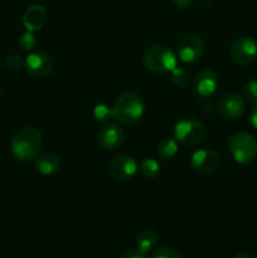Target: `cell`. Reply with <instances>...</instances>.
<instances>
[{"label":"cell","mask_w":257,"mask_h":258,"mask_svg":"<svg viewBox=\"0 0 257 258\" xmlns=\"http://www.w3.org/2000/svg\"><path fill=\"white\" fill-rule=\"evenodd\" d=\"M92 115L97 122H106L112 117V107H108L105 103H98L93 108Z\"/></svg>","instance_id":"cell-20"},{"label":"cell","mask_w":257,"mask_h":258,"mask_svg":"<svg viewBox=\"0 0 257 258\" xmlns=\"http://www.w3.org/2000/svg\"><path fill=\"white\" fill-rule=\"evenodd\" d=\"M7 67L10 71H20L22 68L25 67V59H23L20 55L13 54L8 57L7 59Z\"/></svg>","instance_id":"cell-24"},{"label":"cell","mask_w":257,"mask_h":258,"mask_svg":"<svg viewBox=\"0 0 257 258\" xmlns=\"http://www.w3.org/2000/svg\"><path fill=\"white\" fill-rule=\"evenodd\" d=\"M43 146V135L33 126L23 127L13 136L10 149L15 159L20 161H30L37 158Z\"/></svg>","instance_id":"cell-1"},{"label":"cell","mask_w":257,"mask_h":258,"mask_svg":"<svg viewBox=\"0 0 257 258\" xmlns=\"http://www.w3.org/2000/svg\"><path fill=\"white\" fill-rule=\"evenodd\" d=\"M45 18H47L45 8L40 4H34L25 10L23 15V25L29 32H38L44 27Z\"/></svg>","instance_id":"cell-14"},{"label":"cell","mask_w":257,"mask_h":258,"mask_svg":"<svg viewBox=\"0 0 257 258\" xmlns=\"http://www.w3.org/2000/svg\"><path fill=\"white\" fill-rule=\"evenodd\" d=\"M138 171V161L128 155H118L111 160L108 173L115 180H130Z\"/></svg>","instance_id":"cell-11"},{"label":"cell","mask_w":257,"mask_h":258,"mask_svg":"<svg viewBox=\"0 0 257 258\" xmlns=\"http://www.w3.org/2000/svg\"><path fill=\"white\" fill-rule=\"evenodd\" d=\"M217 87H218V77L217 73L213 70H206L199 71L196 75L193 80V88L194 95L201 100H208L212 96L216 93Z\"/></svg>","instance_id":"cell-7"},{"label":"cell","mask_w":257,"mask_h":258,"mask_svg":"<svg viewBox=\"0 0 257 258\" xmlns=\"http://www.w3.org/2000/svg\"><path fill=\"white\" fill-rule=\"evenodd\" d=\"M118 258H148V256L139 249H131V251L123 252Z\"/></svg>","instance_id":"cell-25"},{"label":"cell","mask_w":257,"mask_h":258,"mask_svg":"<svg viewBox=\"0 0 257 258\" xmlns=\"http://www.w3.org/2000/svg\"><path fill=\"white\" fill-rule=\"evenodd\" d=\"M170 80L171 83H173L175 87L178 88H186L189 86V82H190V75L186 70L180 67H175L173 71H171Z\"/></svg>","instance_id":"cell-19"},{"label":"cell","mask_w":257,"mask_h":258,"mask_svg":"<svg viewBox=\"0 0 257 258\" xmlns=\"http://www.w3.org/2000/svg\"><path fill=\"white\" fill-rule=\"evenodd\" d=\"M60 168V161L54 154H43L35 160V169L42 175H53Z\"/></svg>","instance_id":"cell-15"},{"label":"cell","mask_w":257,"mask_h":258,"mask_svg":"<svg viewBox=\"0 0 257 258\" xmlns=\"http://www.w3.org/2000/svg\"><path fill=\"white\" fill-rule=\"evenodd\" d=\"M158 155L163 160H170L178 154L179 146L178 141L173 138H164L158 144Z\"/></svg>","instance_id":"cell-17"},{"label":"cell","mask_w":257,"mask_h":258,"mask_svg":"<svg viewBox=\"0 0 257 258\" xmlns=\"http://www.w3.org/2000/svg\"><path fill=\"white\" fill-rule=\"evenodd\" d=\"M153 258H180V254L171 247H159L155 252H154Z\"/></svg>","instance_id":"cell-23"},{"label":"cell","mask_w":257,"mask_h":258,"mask_svg":"<svg viewBox=\"0 0 257 258\" xmlns=\"http://www.w3.org/2000/svg\"><path fill=\"white\" fill-rule=\"evenodd\" d=\"M143 62L149 71L155 73L171 72L178 64V57L170 47L164 44L151 45L145 50Z\"/></svg>","instance_id":"cell-3"},{"label":"cell","mask_w":257,"mask_h":258,"mask_svg":"<svg viewBox=\"0 0 257 258\" xmlns=\"http://www.w3.org/2000/svg\"><path fill=\"white\" fill-rule=\"evenodd\" d=\"M174 136L178 143L186 146H194L204 139L206 127L196 117L181 118L174 126Z\"/></svg>","instance_id":"cell-5"},{"label":"cell","mask_w":257,"mask_h":258,"mask_svg":"<svg viewBox=\"0 0 257 258\" xmlns=\"http://www.w3.org/2000/svg\"><path fill=\"white\" fill-rule=\"evenodd\" d=\"M145 105L140 96L133 91H125L116 98L112 106V117L123 125H133L143 118Z\"/></svg>","instance_id":"cell-2"},{"label":"cell","mask_w":257,"mask_h":258,"mask_svg":"<svg viewBox=\"0 0 257 258\" xmlns=\"http://www.w3.org/2000/svg\"><path fill=\"white\" fill-rule=\"evenodd\" d=\"M243 95L247 101L257 103V80H249L244 83Z\"/></svg>","instance_id":"cell-21"},{"label":"cell","mask_w":257,"mask_h":258,"mask_svg":"<svg viewBox=\"0 0 257 258\" xmlns=\"http://www.w3.org/2000/svg\"><path fill=\"white\" fill-rule=\"evenodd\" d=\"M221 165V156L213 149H201L194 151L190 159V166L202 174L214 173Z\"/></svg>","instance_id":"cell-10"},{"label":"cell","mask_w":257,"mask_h":258,"mask_svg":"<svg viewBox=\"0 0 257 258\" xmlns=\"http://www.w3.org/2000/svg\"><path fill=\"white\" fill-rule=\"evenodd\" d=\"M249 121H251V125L257 130V103H254L251 112H249Z\"/></svg>","instance_id":"cell-27"},{"label":"cell","mask_w":257,"mask_h":258,"mask_svg":"<svg viewBox=\"0 0 257 258\" xmlns=\"http://www.w3.org/2000/svg\"><path fill=\"white\" fill-rule=\"evenodd\" d=\"M125 139L122 128L116 123H105L98 131V143L105 150H116Z\"/></svg>","instance_id":"cell-13"},{"label":"cell","mask_w":257,"mask_h":258,"mask_svg":"<svg viewBox=\"0 0 257 258\" xmlns=\"http://www.w3.org/2000/svg\"><path fill=\"white\" fill-rule=\"evenodd\" d=\"M158 243V233L153 228H146L141 231L136 237V246L139 251L148 253L149 251L155 248Z\"/></svg>","instance_id":"cell-16"},{"label":"cell","mask_w":257,"mask_h":258,"mask_svg":"<svg viewBox=\"0 0 257 258\" xmlns=\"http://www.w3.org/2000/svg\"><path fill=\"white\" fill-rule=\"evenodd\" d=\"M202 2H203V3H209V2H211V0H202Z\"/></svg>","instance_id":"cell-29"},{"label":"cell","mask_w":257,"mask_h":258,"mask_svg":"<svg viewBox=\"0 0 257 258\" xmlns=\"http://www.w3.org/2000/svg\"><path fill=\"white\" fill-rule=\"evenodd\" d=\"M228 146L232 158L241 165L251 164L257 156V140L253 135L239 131L228 138Z\"/></svg>","instance_id":"cell-4"},{"label":"cell","mask_w":257,"mask_h":258,"mask_svg":"<svg viewBox=\"0 0 257 258\" xmlns=\"http://www.w3.org/2000/svg\"><path fill=\"white\" fill-rule=\"evenodd\" d=\"M171 3L178 9H188L191 3H193V0H171Z\"/></svg>","instance_id":"cell-26"},{"label":"cell","mask_w":257,"mask_h":258,"mask_svg":"<svg viewBox=\"0 0 257 258\" xmlns=\"http://www.w3.org/2000/svg\"><path fill=\"white\" fill-rule=\"evenodd\" d=\"M204 52V42L199 35L186 34L181 38L178 45V57L184 63H194Z\"/></svg>","instance_id":"cell-9"},{"label":"cell","mask_w":257,"mask_h":258,"mask_svg":"<svg viewBox=\"0 0 257 258\" xmlns=\"http://www.w3.org/2000/svg\"><path fill=\"white\" fill-rule=\"evenodd\" d=\"M25 68L35 77H45L53 70V60L49 54L44 52L30 53L25 58Z\"/></svg>","instance_id":"cell-12"},{"label":"cell","mask_w":257,"mask_h":258,"mask_svg":"<svg viewBox=\"0 0 257 258\" xmlns=\"http://www.w3.org/2000/svg\"><path fill=\"white\" fill-rule=\"evenodd\" d=\"M19 44L22 47V49L32 50L35 47V44H37V39H35V35L33 34V32L27 30L24 34H22V37L19 39Z\"/></svg>","instance_id":"cell-22"},{"label":"cell","mask_w":257,"mask_h":258,"mask_svg":"<svg viewBox=\"0 0 257 258\" xmlns=\"http://www.w3.org/2000/svg\"><path fill=\"white\" fill-rule=\"evenodd\" d=\"M229 57L237 66H249L257 58V42L247 35L237 38L229 48Z\"/></svg>","instance_id":"cell-6"},{"label":"cell","mask_w":257,"mask_h":258,"mask_svg":"<svg viewBox=\"0 0 257 258\" xmlns=\"http://www.w3.org/2000/svg\"><path fill=\"white\" fill-rule=\"evenodd\" d=\"M140 170L146 178H156L160 173V164L154 158H144L140 161Z\"/></svg>","instance_id":"cell-18"},{"label":"cell","mask_w":257,"mask_h":258,"mask_svg":"<svg viewBox=\"0 0 257 258\" xmlns=\"http://www.w3.org/2000/svg\"><path fill=\"white\" fill-rule=\"evenodd\" d=\"M246 108V102H244L243 97L238 93L229 92L222 96V98L218 102V110L219 116L226 121H234L242 116Z\"/></svg>","instance_id":"cell-8"},{"label":"cell","mask_w":257,"mask_h":258,"mask_svg":"<svg viewBox=\"0 0 257 258\" xmlns=\"http://www.w3.org/2000/svg\"><path fill=\"white\" fill-rule=\"evenodd\" d=\"M234 258H256V257L252 256V254H249V253H239V254H237Z\"/></svg>","instance_id":"cell-28"}]
</instances>
